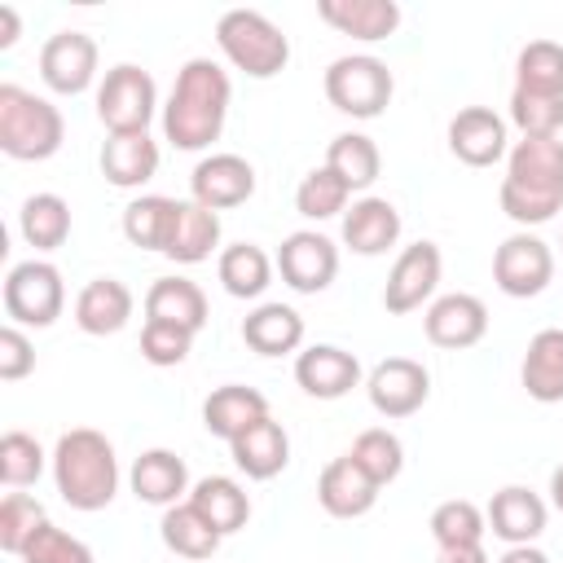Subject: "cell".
Here are the masks:
<instances>
[{"label":"cell","mask_w":563,"mask_h":563,"mask_svg":"<svg viewBox=\"0 0 563 563\" xmlns=\"http://www.w3.org/2000/svg\"><path fill=\"white\" fill-rule=\"evenodd\" d=\"M216 44L229 57V66L251 75V79H273L290 62V40L260 9H229V13H220Z\"/></svg>","instance_id":"5b68a950"},{"label":"cell","mask_w":563,"mask_h":563,"mask_svg":"<svg viewBox=\"0 0 563 563\" xmlns=\"http://www.w3.org/2000/svg\"><path fill=\"white\" fill-rule=\"evenodd\" d=\"M449 150L466 167H493L510 154L506 145V119L488 106H466L449 119Z\"/></svg>","instance_id":"9a60e30c"},{"label":"cell","mask_w":563,"mask_h":563,"mask_svg":"<svg viewBox=\"0 0 563 563\" xmlns=\"http://www.w3.org/2000/svg\"><path fill=\"white\" fill-rule=\"evenodd\" d=\"M18 559H22V563H97L92 550H88L79 537L62 532V528H53V523H44V528L26 541V550H22Z\"/></svg>","instance_id":"f6af8a7d"},{"label":"cell","mask_w":563,"mask_h":563,"mask_svg":"<svg viewBox=\"0 0 563 563\" xmlns=\"http://www.w3.org/2000/svg\"><path fill=\"white\" fill-rule=\"evenodd\" d=\"M53 484L70 510H106L119 493V457L114 444L92 427L62 431L53 449Z\"/></svg>","instance_id":"3957f363"},{"label":"cell","mask_w":563,"mask_h":563,"mask_svg":"<svg viewBox=\"0 0 563 563\" xmlns=\"http://www.w3.org/2000/svg\"><path fill=\"white\" fill-rule=\"evenodd\" d=\"M317 18L339 35L378 44L400 26V4L396 0H317Z\"/></svg>","instance_id":"44dd1931"},{"label":"cell","mask_w":563,"mask_h":563,"mask_svg":"<svg viewBox=\"0 0 563 563\" xmlns=\"http://www.w3.org/2000/svg\"><path fill=\"white\" fill-rule=\"evenodd\" d=\"M145 321H172L185 330H202L207 325V295L198 282L189 277H158L145 290Z\"/></svg>","instance_id":"f546056e"},{"label":"cell","mask_w":563,"mask_h":563,"mask_svg":"<svg viewBox=\"0 0 563 563\" xmlns=\"http://www.w3.org/2000/svg\"><path fill=\"white\" fill-rule=\"evenodd\" d=\"M501 211L515 224H545L563 211V141L559 136H523L506 154L501 176Z\"/></svg>","instance_id":"7a4b0ae2"},{"label":"cell","mask_w":563,"mask_h":563,"mask_svg":"<svg viewBox=\"0 0 563 563\" xmlns=\"http://www.w3.org/2000/svg\"><path fill=\"white\" fill-rule=\"evenodd\" d=\"M422 330L435 347L462 352V347H475L488 334V308H484V299H475L466 290H453V295L431 299V308L422 317Z\"/></svg>","instance_id":"5bb4252c"},{"label":"cell","mask_w":563,"mask_h":563,"mask_svg":"<svg viewBox=\"0 0 563 563\" xmlns=\"http://www.w3.org/2000/svg\"><path fill=\"white\" fill-rule=\"evenodd\" d=\"M321 84H325V101L339 114H352V119H378L391 106V92H396V79L387 70V62H378L369 53L334 57L325 66Z\"/></svg>","instance_id":"8992f818"},{"label":"cell","mask_w":563,"mask_h":563,"mask_svg":"<svg viewBox=\"0 0 563 563\" xmlns=\"http://www.w3.org/2000/svg\"><path fill=\"white\" fill-rule=\"evenodd\" d=\"M339 233L352 255H387V246H396V238H400V211L387 198L365 194L343 211Z\"/></svg>","instance_id":"ffe728a7"},{"label":"cell","mask_w":563,"mask_h":563,"mask_svg":"<svg viewBox=\"0 0 563 563\" xmlns=\"http://www.w3.org/2000/svg\"><path fill=\"white\" fill-rule=\"evenodd\" d=\"M440 268H444V255L435 242H413L396 255L391 273H387V286H383V308L405 317L413 308H422L435 286H440Z\"/></svg>","instance_id":"7c38bea8"},{"label":"cell","mask_w":563,"mask_h":563,"mask_svg":"<svg viewBox=\"0 0 563 563\" xmlns=\"http://www.w3.org/2000/svg\"><path fill=\"white\" fill-rule=\"evenodd\" d=\"M347 457H352L378 488H387V484L405 471V444H400V435L387 431V427H369V431H361V435L352 440Z\"/></svg>","instance_id":"74e56055"},{"label":"cell","mask_w":563,"mask_h":563,"mask_svg":"<svg viewBox=\"0 0 563 563\" xmlns=\"http://www.w3.org/2000/svg\"><path fill=\"white\" fill-rule=\"evenodd\" d=\"M273 260L255 246V242H233V246H224L220 251V260H216V277H220V286L233 295V299H260L264 290H268V282H273Z\"/></svg>","instance_id":"d6a6232c"},{"label":"cell","mask_w":563,"mask_h":563,"mask_svg":"<svg viewBox=\"0 0 563 563\" xmlns=\"http://www.w3.org/2000/svg\"><path fill=\"white\" fill-rule=\"evenodd\" d=\"M66 119L48 97L18 84H0V150L18 163H44L62 150Z\"/></svg>","instance_id":"277c9868"},{"label":"cell","mask_w":563,"mask_h":563,"mask_svg":"<svg viewBox=\"0 0 563 563\" xmlns=\"http://www.w3.org/2000/svg\"><path fill=\"white\" fill-rule=\"evenodd\" d=\"M515 88L537 97H563V44L528 40L515 57Z\"/></svg>","instance_id":"8d00e7d4"},{"label":"cell","mask_w":563,"mask_h":563,"mask_svg":"<svg viewBox=\"0 0 563 563\" xmlns=\"http://www.w3.org/2000/svg\"><path fill=\"white\" fill-rule=\"evenodd\" d=\"M545 501L532 493V488H523V484H506V488H497L493 497H488V510H484V519H488V532L497 537V541H506V545H532L541 532H545Z\"/></svg>","instance_id":"ac0fdd59"},{"label":"cell","mask_w":563,"mask_h":563,"mask_svg":"<svg viewBox=\"0 0 563 563\" xmlns=\"http://www.w3.org/2000/svg\"><path fill=\"white\" fill-rule=\"evenodd\" d=\"M40 79L62 97H79L97 79V40L84 31L48 35L40 48Z\"/></svg>","instance_id":"4fadbf2b"},{"label":"cell","mask_w":563,"mask_h":563,"mask_svg":"<svg viewBox=\"0 0 563 563\" xmlns=\"http://www.w3.org/2000/svg\"><path fill=\"white\" fill-rule=\"evenodd\" d=\"M260 418H268V400H264V391H255V387H242V383H224V387H216L207 400H202V427L216 435V440H224V444H233L246 427H255Z\"/></svg>","instance_id":"d4e9b609"},{"label":"cell","mask_w":563,"mask_h":563,"mask_svg":"<svg viewBox=\"0 0 563 563\" xmlns=\"http://www.w3.org/2000/svg\"><path fill=\"white\" fill-rule=\"evenodd\" d=\"M185 501H194V510H198L220 537L246 528V519H251V497H246V488H242L238 479H229V475H207V479H198Z\"/></svg>","instance_id":"4dcf8cb0"},{"label":"cell","mask_w":563,"mask_h":563,"mask_svg":"<svg viewBox=\"0 0 563 563\" xmlns=\"http://www.w3.org/2000/svg\"><path fill=\"white\" fill-rule=\"evenodd\" d=\"M176 202L180 198H163V194H141L123 207V238L141 251H167L172 224H176Z\"/></svg>","instance_id":"836d02e7"},{"label":"cell","mask_w":563,"mask_h":563,"mask_svg":"<svg viewBox=\"0 0 563 563\" xmlns=\"http://www.w3.org/2000/svg\"><path fill=\"white\" fill-rule=\"evenodd\" d=\"M435 563H493V559H488L484 541H475V545H444L435 554Z\"/></svg>","instance_id":"7dc6e473"},{"label":"cell","mask_w":563,"mask_h":563,"mask_svg":"<svg viewBox=\"0 0 563 563\" xmlns=\"http://www.w3.org/2000/svg\"><path fill=\"white\" fill-rule=\"evenodd\" d=\"M189 347H194V330H185V325H172V321H145L141 325V356L158 369L180 365L189 356Z\"/></svg>","instance_id":"ee69618b"},{"label":"cell","mask_w":563,"mask_h":563,"mask_svg":"<svg viewBox=\"0 0 563 563\" xmlns=\"http://www.w3.org/2000/svg\"><path fill=\"white\" fill-rule=\"evenodd\" d=\"M550 277H554V251H550V242H541V238L528 233V229L510 233V238L493 251V282H497V290L510 295V299H532V295H541V290L550 286Z\"/></svg>","instance_id":"9c48e42d"},{"label":"cell","mask_w":563,"mask_h":563,"mask_svg":"<svg viewBox=\"0 0 563 563\" xmlns=\"http://www.w3.org/2000/svg\"><path fill=\"white\" fill-rule=\"evenodd\" d=\"M510 123L523 136H559L563 128V97H537V92H510Z\"/></svg>","instance_id":"7bdbcfd3"},{"label":"cell","mask_w":563,"mask_h":563,"mask_svg":"<svg viewBox=\"0 0 563 563\" xmlns=\"http://www.w3.org/2000/svg\"><path fill=\"white\" fill-rule=\"evenodd\" d=\"M158 172V141L150 132H128V136H106L101 145V176L114 189H141Z\"/></svg>","instance_id":"484cf974"},{"label":"cell","mask_w":563,"mask_h":563,"mask_svg":"<svg viewBox=\"0 0 563 563\" xmlns=\"http://www.w3.org/2000/svg\"><path fill=\"white\" fill-rule=\"evenodd\" d=\"M132 493L136 501L145 506H176L189 497V471H185V457L172 453V449H145L136 462H132Z\"/></svg>","instance_id":"cb8c5ba5"},{"label":"cell","mask_w":563,"mask_h":563,"mask_svg":"<svg viewBox=\"0 0 563 563\" xmlns=\"http://www.w3.org/2000/svg\"><path fill=\"white\" fill-rule=\"evenodd\" d=\"M44 506L31 497V493H9L0 501V550L4 554H22L26 541L44 528Z\"/></svg>","instance_id":"b9f144b4"},{"label":"cell","mask_w":563,"mask_h":563,"mask_svg":"<svg viewBox=\"0 0 563 563\" xmlns=\"http://www.w3.org/2000/svg\"><path fill=\"white\" fill-rule=\"evenodd\" d=\"M66 308V282L57 264L48 260H22L4 277V312L9 325H35L48 330Z\"/></svg>","instance_id":"ba28073f"},{"label":"cell","mask_w":563,"mask_h":563,"mask_svg":"<svg viewBox=\"0 0 563 563\" xmlns=\"http://www.w3.org/2000/svg\"><path fill=\"white\" fill-rule=\"evenodd\" d=\"M295 383L317 400H339L361 383V361L339 343H312L295 356Z\"/></svg>","instance_id":"e0dca14e"},{"label":"cell","mask_w":563,"mask_h":563,"mask_svg":"<svg viewBox=\"0 0 563 563\" xmlns=\"http://www.w3.org/2000/svg\"><path fill=\"white\" fill-rule=\"evenodd\" d=\"M132 290L119 282V277H92L79 295H75V325L84 334H119L128 321H132Z\"/></svg>","instance_id":"7402d4cb"},{"label":"cell","mask_w":563,"mask_h":563,"mask_svg":"<svg viewBox=\"0 0 563 563\" xmlns=\"http://www.w3.org/2000/svg\"><path fill=\"white\" fill-rule=\"evenodd\" d=\"M18 31H22V18L13 4H0V48H13L18 44Z\"/></svg>","instance_id":"c3c4849f"},{"label":"cell","mask_w":563,"mask_h":563,"mask_svg":"<svg viewBox=\"0 0 563 563\" xmlns=\"http://www.w3.org/2000/svg\"><path fill=\"white\" fill-rule=\"evenodd\" d=\"M216 246H220V211H211L194 198L176 202V224H172L163 255L176 264H202V260H211Z\"/></svg>","instance_id":"f1b7e54d"},{"label":"cell","mask_w":563,"mask_h":563,"mask_svg":"<svg viewBox=\"0 0 563 563\" xmlns=\"http://www.w3.org/2000/svg\"><path fill=\"white\" fill-rule=\"evenodd\" d=\"M317 501H321V510L334 515V519H361V515L374 510L378 484L343 453V457L325 462V471H321V479H317Z\"/></svg>","instance_id":"d6986e66"},{"label":"cell","mask_w":563,"mask_h":563,"mask_svg":"<svg viewBox=\"0 0 563 563\" xmlns=\"http://www.w3.org/2000/svg\"><path fill=\"white\" fill-rule=\"evenodd\" d=\"M158 537H163V545H167L172 554H180V559H189V563H207V559L220 550V541H224V537L194 510V501L167 506L163 519H158Z\"/></svg>","instance_id":"1f68e13d"},{"label":"cell","mask_w":563,"mask_h":563,"mask_svg":"<svg viewBox=\"0 0 563 563\" xmlns=\"http://www.w3.org/2000/svg\"><path fill=\"white\" fill-rule=\"evenodd\" d=\"M229 453H233V466H238L246 479H273V475H282L286 462H290V435H286V427L268 413V418H260L255 427H246V431L229 444Z\"/></svg>","instance_id":"603a6c76"},{"label":"cell","mask_w":563,"mask_h":563,"mask_svg":"<svg viewBox=\"0 0 563 563\" xmlns=\"http://www.w3.org/2000/svg\"><path fill=\"white\" fill-rule=\"evenodd\" d=\"M325 167H330L334 176H343L347 189L356 194V189H369V185L378 180L383 154H378V145H374L365 132H339V136L330 141V150H325Z\"/></svg>","instance_id":"d590c367"},{"label":"cell","mask_w":563,"mask_h":563,"mask_svg":"<svg viewBox=\"0 0 563 563\" xmlns=\"http://www.w3.org/2000/svg\"><path fill=\"white\" fill-rule=\"evenodd\" d=\"M31 369H35V347H31L26 330L22 325H4L0 330V378L4 383H18Z\"/></svg>","instance_id":"bcb514c9"},{"label":"cell","mask_w":563,"mask_h":563,"mask_svg":"<svg viewBox=\"0 0 563 563\" xmlns=\"http://www.w3.org/2000/svg\"><path fill=\"white\" fill-rule=\"evenodd\" d=\"M273 264L295 295H321L339 273V246L317 229H295L282 238Z\"/></svg>","instance_id":"30bf717a"},{"label":"cell","mask_w":563,"mask_h":563,"mask_svg":"<svg viewBox=\"0 0 563 563\" xmlns=\"http://www.w3.org/2000/svg\"><path fill=\"white\" fill-rule=\"evenodd\" d=\"M497 563H550V554H545V550H537V545H510Z\"/></svg>","instance_id":"681fc988"},{"label":"cell","mask_w":563,"mask_h":563,"mask_svg":"<svg viewBox=\"0 0 563 563\" xmlns=\"http://www.w3.org/2000/svg\"><path fill=\"white\" fill-rule=\"evenodd\" d=\"M44 475V449L26 431H4L0 435V479L9 488H31Z\"/></svg>","instance_id":"60d3db41"},{"label":"cell","mask_w":563,"mask_h":563,"mask_svg":"<svg viewBox=\"0 0 563 563\" xmlns=\"http://www.w3.org/2000/svg\"><path fill=\"white\" fill-rule=\"evenodd\" d=\"M519 378H523V391H528L537 405H559V400H563V330H559V325L537 330V334L528 339Z\"/></svg>","instance_id":"4316f807"},{"label":"cell","mask_w":563,"mask_h":563,"mask_svg":"<svg viewBox=\"0 0 563 563\" xmlns=\"http://www.w3.org/2000/svg\"><path fill=\"white\" fill-rule=\"evenodd\" d=\"M189 194H194V202H202L211 211L242 207L255 194V167L242 154H207L189 172Z\"/></svg>","instance_id":"2e32d148"},{"label":"cell","mask_w":563,"mask_h":563,"mask_svg":"<svg viewBox=\"0 0 563 563\" xmlns=\"http://www.w3.org/2000/svg\"><path fill=\"white\" fill-rule=\"evenodd\" d=\"M229 101H233V84L224 66L211 57H189L176 70V84L163 106V141H172L185 154L207 150L224 132Z\"/></svg>","instance_id":"6da1fadb"},{"label":"cell","mask_w":563,"mask_h":563,"mask_svg":"<svg viewBox=\"0 0 563 563\" xmlns=\"http://www.w3.org/2000/svg\"><path fill=\"white\" fill-rule=\"evenodd\" d=\"M347 207H352V189H347V180L334 176L325 163L312 167V172L299 180V189H295V211H299L303 220H334V216H343Z\"/></svg>","instance_id":"f35d334b"},{"label":"cell","mask_w":563,"mask_h":563,"mask_svg":"<svg viewBox=\"0 0 563 563\" xmlns=\"http://www.w3.org/2000/svg\"><path fill=\"white\" fill-rule=\"evenodd\" d=\"M427 528H431L435 545L444 550V545H475V541H484L488 519H484V510H479L475 501H466V497H449V501H440V506L431 510Z\"/></svg>","instance_id":"ab89813d"},{"label":"cell","mask_w":563,"mask_h":563,"mask_svg":"<svg viewBox=\"0 0 563 563\" xmlns=\"http://www.w3.org/2000/svg\"><path fill=\"white\" fill-rule=\"evenodd\" d=\"M18 229L26 246L35 251H57L70 238V207L62 194H31L18 211Z\"/></svg>","instance_id":"e575fe53"},{"label":"cell","mask_w":563,"mask_h":563,"mask_svg":"<svg viewBox=\"0 0 563 563\" xmlns=\"http://www.w3.org/2000/svg\"><path fill=\"white\" fill-rule=\"evenodd\" d=\"M242 343L255 356H286L303 343V317L290 303H260L242 317Z\"/></svg>","instance_id":"83f0119b"},{"label":"cell","mask_w":563,"mask_h":563,"mask_svg":"<svg viewBox=\"0 0 563 563\" xmlns=\"http://www.w3.org/2000/svg\"><path fill=\"white\" fill-rule=\"evenodd\" d=\"M550 501L563 515V466H554V475H550Z\"/></svg>","instance_id":"f907efd6"},{"label":"cell","mask_w":563,"mask_h":563,"mask_svg":"<svg viewBox=\"0 0 563 563\" xmlns=\"http://www.w3.org/2000/svg\"><path fill=\"white\" fill-rule=\"evenodd\" d=\"M158 110V88L154 75L119 62L106 70V79L97 84V119L106 123L110 136H128V132H150V119Z\"/></svg>","instance_id":"52a82bcc"},{"label":"cell","mask_w":563,"mask_h":563,"mask_svg":"<svg viewBox=\"0 0 563 563\" xmlns=\"http://www.w3.org/2000/svg\"><path fill=\"white\" fill-rule=\"evenodd\" d=\"M365 391H369V405L383 413V418H409L427 405L431 396V374L422 361L413 356H387L369 369L365 378Z\"/></svg>","instance_id":"8fae6325"}]
</instances>
